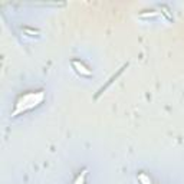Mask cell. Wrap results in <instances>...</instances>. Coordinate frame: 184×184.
<instances>
[{"instance_id": "1", "label": "cell", "mask_w": 184, "mask_h": 184, "mask_svg": "<svg viewBox=\"0 0 184 184\" xmlns=\"http://www.w3.org/2000/svg\"><path fill=\"white\" fill-rule=\"evenodd\" d=\"M72 65L78 68L76 71H78L79 73H82V75H85V76H89V75H91V71H88V69H86V68L82 65V63H79L78 60H72Z\"/></svg>"}, {"instance_id": "2", "label": "cell", "mask_w": 184, "mask_h": 184, "mask_svg": "<svg viewBox=\"0 0 184 184\" xmlns=\"http://www.w3.org/2000/svg\"><path fill=\"white\" fill-rule=\"evenodd\" d=\"M85 176H86V171H82V176H79L78 180L75 181V184H84V180H85Z\"/></svg>"}]
</instances>
